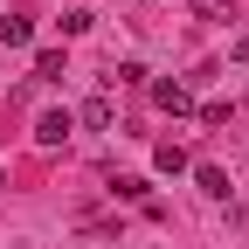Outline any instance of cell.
<instances>
[{"mask_svg": "<svg viewBox=\"0 0 249 249\" xmlns=\"http://www.w3.org/2000/svg\"><path fill=\"white\" fill-rule=\"evenodd\" d=\"M70 132H76L70 111H42V118H35V145H42V152H62V145H70Z\"/></svg>", "mask_w": 249, "mask_h": 249, "instance_id": "obj_1", "label": "cell"}, {"mask_svg": "<svg viewBox=\"0 0 249 249\" xmlns=\"http://www.w3.org/2000/svg\"><path fill=\"white\" fill-rule=\"evenodd\" d=\"M152 104H160V111H173V118H187V111H194V97H187V83H180V76H160V83H152Z\"/></svg>", "mask_w": 249, "mask_h": 249, "instance_id": "obj_2", "label": "cell"}, {"mask_svg": "<svg viewBox=\"0 0 249 249\" xmlns=\"http://www.w3.org/2000/svg\"><path fill=\"white\" fill-rule=\"evenodd\" d=\"M83 124H90V132H111V124H118V104H111V90H97V97L83 104Z\"/></svg>", "mask_w": 249, "mask_h": 249, "instance_id": "obj_3", "label": "cell"}, {"mask_svg": "<svg viewBox=\"0 0 249 249\" xmlns=\"http://www.w3.org/2000/svg\"><path fill=\"white\" fill-rule=\"evenodd\" d=\"M0 42H7V49H28V42H35V21H28V14H0Z\"/></svg>", "mask_w": 249, "mask_h": 249, "instance_id": "obj_4", "label": "cell"}, {"mask_svg": "<svg viewBox=\"0 0 249 249\" xmlns=\"http://www.w3.org/2000/svg\"><path fill=\"white\" fill-rule=\"evenodd\" d=\"M194 187H201L208 201H229V173L222 166H194Z\"/></svg>", "mask_w": 249, "mask_h": 249, "instance_id": "obj_5", "label": "cell"}, {"mask_svg": "<svg viewBox=\"0 0 249 249\" xmlns=\"http://www.w3.org/2000/svg\"><path fill=\"white\" fill-rule=\"evenodd\" d=\"M152 166H160V173H187L194 160H187V145H180V139H166L160 152H152Z\"/></svg>", "mask_w": 249, "mask_h": 249, "instance_id": "obj_6", "label": "cell"}, {"mask_svg": "<svg viewBox=\"0 0 249 249\" xmlns=\"http://www.w3.org/2000/svg\"><path fill=\"white\" fill-rule=\"evenodd\" d=\"M35 83H62V55H55V49L35 55Z\"/></svg>", "mask_w": 249, "mask_h": 249, "instance_id": "obj_7", "label": "cell"}, {"mask_svg": "<svg viewBox=\"0 0 249 249\" xmlns=\"http://www.w3.org/2000/svg\"><path fill=\"white\" fill-rule=\"evenodd\" d=\"M194 14H201V21H235L229 0H194Z\"/></svg>", "mask_w": 249, "mask_h": 249, "instance_id": "obj_8", "label": "cell"}, {"mask_svg": "<svg viewBox=\"0 0 249 249\" xmlns=\"http://www.w3.org/2000/svg\"><path fill=\"white\" fill-rule=\"evenodd\" d=\"M111 187H118V194H124V201H145V180H139V173H118Z\"/></svg>", "mask_w": 249, "mask_h": 249, "instance_id": "obj_9", "label": "cell"}, {"mask_svg": "<svg viewBox=\"0 0 249 249\" xmlns=\"http://www.w3.org/2000/svg\"><path fill=\"white\" fill-rule=\"evenodd\" d=\"M90 21H97V14H90V7H70V14H62V35H83V28Z\"/></svg>", "mask_w": 249, "mask_h": 249, "instance_id": "obj_10", "label": "cell"}]
</instances>
